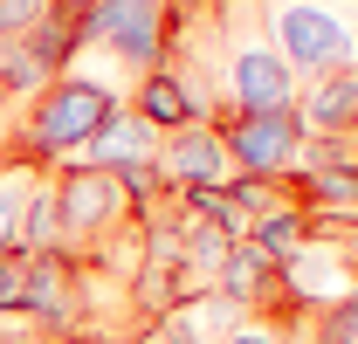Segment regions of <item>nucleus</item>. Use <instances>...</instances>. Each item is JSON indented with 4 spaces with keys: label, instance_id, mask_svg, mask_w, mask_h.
I'll use <instances>...</instances> for the list:
<instances>
[{
    "label": "nucleus",
    "instance_id": "f257e3e1",
    "mask_svg": "<svg viewBox=\"0 0 358 344\" xmlns=\"http://www.w3.org/2000/svg\"><path fill=\"white\" fill-rule=\"evenodd\" d=\"M110 110H124V96L117 83H96L83 69H62L55 83H42L28 96V110L14 117V159H28V166H76L83 159V145L103 131Z\"/></svg>",
    "mask_w": 358,
    "mask_h": 344
},
{
    "label": "nucleus",
    "instance_id": "f03ea898",
    "mask_svg": "<svg viewBox=\"0 0 358 344\" xmlns=\"http://www.w3.org/2000/svg\"><path fill=\"white\" fill-rule=\"evenodd\" d=\"M268 48L289 62L296 83L358 62V14L338 0H268Z\"/></svg>",
    "mask_w": 358,
    "mask_h": 344
},
{
    "label": "nucleus",
    "instance_id": "7ed1b4c3",
    "mask_svg": "<svg viewBox=\"0 0 358 344\" xmlns=\"http://www.w3.org/2000/svg\"><path fill=\"white\" fill-rule=\"evenodd\" d=\"M173 21L179 7L173 0H90L83 14H69V28H76V55L90 48H103L117 69H166V55H173Z\"/></svg>",
    "mask_w": 358,
    "mask_h": 344
},
{
    "label": "nucleus",
    "instance_id": "20e7f679",
    "mask_svg": "<svg viewBox=\"0 0 358 344\" xmlns=\"http://www.w3.org/2000/svg\"><path fill=\"white\" fill-rule=\"evenodd\" d=\"M48 186H55V214H62V248H69V255L117 241L138 220L131 200H124V186H117L110 172H96V166H55Z\"/></svg>",
    "mask_w": 358,
    "mask_h": 344
},
{
    "label": "nucleus",
    "instance_id": "39448f33",
    "mask_svg": "<svg viewBox=\"0 0 358 344\" xmlns=\"http://www.w3.org/2000/svg\"><path fill=\"white\" fill-rule=\"evenodd\" d=\"M14 317L48 344L76 338L83 331V261L69 255V248L21 255V303H14Z\"/></svg>",
    "mask_w": 358,
    "mask_h": 344
},
{
    "label": "nucleus",
    "instance_id": "423d86ee",
    "mask_svg": "<svg viewBox=\"0 0 358 344\" xmlns=\"http://www.w3.org/2000/svg\"><path fill=\"white\" fill-rule=\"evenodd\" d=\"M214 131H221L227 166L241 172V179H296L303 145H310L296 103H289V110H255V117H221Z\"/></svg>",
    "mask_w": 358,
    "mask_h": 344
},
{
    "label": "nucleus",
    "instance_id": "0eeeda50",
    "mask_svg": "<svg viewBox=\"0 0 358 344\" xmlns=\"http://www.w3.org/2000/svg\"><path fill=\"white\" fill-rule=\"evenodd\" d=\"M296 76H289V62L275 55L268 42H248L227 55V117H255V110H289L296 103Z\"/></svg>",
    "mask_w": 358,
    "mask_h": 344
},
{
    "label": "nucleus",
    "instance_id": "6e6552de",
    "mask_svg": "<svg viewBox=\"0 0 358 344\" xmlns=\"http://www.w3.org/2000/svg\"><path fill=\"white\" fill-rule=\"evenodd\" d=\"M207 282H214V296H227L241 317H248V310H255V317H275V324L289 317L282 261L268 255V248H255V241H234V248H227V261L207 275Z\"/></svg>",
    "mask_w": 358,
    "mask_h": 344
},
{
    "label": "nucleus",
    "instance_id": "1a4fd4ad",
    "mask_svg": "<svg viewBox=\"0 0 358 344\" xmlns=\"http://www.w3.org/2000/svg\"><path fill=\"white\" fill-rule=\"evenodd\" d=\"M152 166H159V179H166V193H186V186H227V179H234V166H227V145H221V131H214V117L166 131Z\"/></svg>",
    "mask_w": 358,
    "mask_h": 344
},
{
    "label": "nucleus",
    "instance_id": "9d476101",
    "mask_svg": "<svg viewBox=\"0 0 358 344\" xmlns=\"http://www.w3.org/2000/svg\"><path fill=\"white\" fill-rule=\"evenodd\" d=\"M296 117L310 138H358V62L296 89Z\"/></svg>",
    "mask_w": 358,
    "mask_h": 344
},
{
    "label": "nucleus",
    "instance_id": "9b49d317",
    "mask_svg": "<svg viewBox=\"0 0 358 344\" xmlns=\"http://www.w3.org/2000/svg\"><path fill=\"white\" fill-rule=\"evenodd\" d=\"M152 159H159V131H152V124L131 110V103H124V110H110V117H103V131L83 145V159H76V166L131 172V166H152Z\"/></svg>",
    "mask_w": 358,
    "mask_h": 344
},
{
    "label": "nucleus",
    "instance_id": "f8f14e48",
    "mask_svg": "<svg viewBox=\"0 0 358 344\" xmlns=\"http://www.w3.org/2000/svg\"><path fill=\"white\" fill-rule=\"evenodd\" d=\"M131 110L159 131V138H166V131H179V124H200V117H207V110H200V96H193V83L179 76L173 62L138 76V103H131Z\"/></svg>",
    "mask_w": 358,
    "mask_h": 344
},
{
    "label": "nucleus",
    "instance_id": "ddd939ff",
    "mask_svg": "<svg viewBox=\"0 0 358 344\" xmlns=\"http://www.w3.org/2000/svg\"><path fill=\"white\" fill-rule=\"evenodd\" d=\"M35 186H42V166L0 152V255H14V227H21V207H28Z\"/></svg>",
    "mask_w": 358,
    "mask_h": 344
},
{
    "label": "nucleus",
    "instance_id": "4468645a",
    "mask_svg": "<svg viewBox=\"0 0 358 344\" xmlns=\"http://www.w3.org/2000/svg\"><path fill=\"white\" fill-rule=\"evenodd\" d=\"M48 14H55V0H0V42H21V35H35Z\"/></svg>",
    "mask_w": 358,
    "mask_h": 344
},
{
    "label": "nucleus",
    "instance_id": "2eb2a0df",
    "mask_svg": "<svg viewBox=\"0 0 358 344\" xmlns=\"http://www.w3.org/2000/svg\"><path fill=\"white\" fill-rule=\"evenodd\" d=\"M317 324L331 331V338H345V344H358V296H345V303H331V310H317Z\"/></svg>",
    "mask_w": 358,
    "mask_h": 344
},
{
    "label": "nucleus",
    "instance_id": "dca6fc26",
    "mask_svg": "<svg viewBox=\"0 0 358 344\" xmlns=\"http://www.w3.org/2000/svg\"><path fill=\"white\" fill-rule=\"evenodd\" d=\"M221 344H282V324H275V317H241Z\"/></svg>",
    "mask_w": 358,
    "mask_h": 344
},
{
    "label": "nucleus",
    "instance_id": "f3484780",
    "mask_svg": "<svg viewBox=\"0 0 358 344\" xmlns=\"http://www.w3.org/2000/svg\"><path fill=\"white\" fill-rule=\"evenodd\" d=\"M14 303H21V255H0V324L14 317Z\"/></svg>",
    "mask_w": 358,
    "mask_h": 344
},
{
    "label": "nucleus",
    "instance_id": "a211bd4d",
    "mask_svg": "<svg viewBox=\"0 0 358 344\" xmlns=\"http://www.w3.org/2000/svg\"><path fill=\"white\" fill-rule=\"evenodd\" d=\"M0 344H48V338H35L21 317H7V324H0Z\"/></svg>",
    "mask_w": 358,
    "mask_h": 344
},
{
    "label": "nucleus",
    "instance_id": "6ab92c4d",
    "mask_svg": "<svg viewBox=\"0 0 358 344\" xmlns=\"http://www.w3.org/2000/svg\"><path fill=\"white\" fill-rule=\"evenodd\" d=\"M124 344H166V331H159V317H145V324H138V331H131Z\"/></svg>",
    "mask_w": 358,
    "mask_h": 344
},
{
    "label": "nucleus",
    "instance_id": "aec40b11",
    "mask_svg": "<svg viewBox=\"0 0 358 344\" xmlns=\"http://www.w3.org/2000/svg\"><path fill=\"white\" fill-rule=\"evenodd\" d=\"M62 344H110L103 331H76V338H62Z\"/></svg>",
    "mask_w": 358,
    "mask_h": 344
},
{
    "label": "nucleus",
    "instance_id": "412c9836",
    "mask_svg": "<svg viewBox=\"0 0 358 344\" xmlns=\"http://www.w3.org/2000/svg\"><path fill=\"white\" fill-rule=\"evenodd\" d=\"M352 220H358V214H352Z\"/></svg>",
    "mask_w": 358,
    "mask_h": 344
}]
</instances>
